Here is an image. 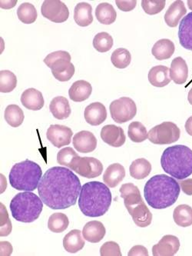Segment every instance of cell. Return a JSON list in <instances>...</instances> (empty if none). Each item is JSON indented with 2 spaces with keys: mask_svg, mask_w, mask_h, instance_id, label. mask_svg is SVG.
Instances as JSON below:
<instances>
[{
  "mask_svg": "<svg viewBox=\"0 0 192 256\" xmlns=\"http://www.w3.org/2000/svg\"><path fill=\"white\" fill-rule=\"evenodd\" d=\"M92 7L87 2H80L74 7V20L82 27L90 26L93 22Z\"/></svg>",
  "mask_w": 192,
  "mask_h": 256,
  "instance_id": "30",
  "label": "cell"
},
{
  "mask_svg": "<svg viewBox=\"0 0 192 256\" xmlns=\"http://www.w3.org/2000/svg\"><path fill=\"white\" fill-rule=\"evenodd\" d=\"M126 176V170L120 163H114L106 168L103 181L107 186L114 188L122 182Z\"/></svg>",
  "mask_w": 192,
  "mask_h": 256,
  "instance_id": "21",
  "label": "cell"
},
{
  "mask_svg": "<svg viewBox=\"0 0 192 256\" xmlns=\"http://www.w3.org/2000/svg\"><path fill=\"white\" fill-rule=\"evenodd\" d=\"M188 8L192 11V0H188Z\"/></svg>",
  "mask_w": 192,
  "mask_h": 256,
  "instance_id": "51",
  "label": "cell"
},
{
  "mask_svg": "<svg viewBox=\"0 0 192 256\" xmlns=\"http://www.w3.org/2000/svg\"><path fill=\"white\" fill-rule=\"evenodd\" d=\"M110 114L117 124H122L131 121L137 114L136 102L128 97H122L110 104Z\"/></svg>",
  "mask_w": 192,
  "mask_h": 256,
  "instance_id": "9",
  "label": "cell"
},
{
  "mask_svg": "<svg viewBox=\"0 0 192 256\" xmlns=\"http://www.w3.org/2000/svg\"><path fill=\"white\" fill-rule=\"evenodd\" d=\"M106 234V230L104 224L100 221L88 222L83 227V238L91 243L100 242Z\"/></svg>",
  "mask_w": 192,
  "mask_h": 256,
  "instance_id": "20",
  "label": "cell"
},
{
  "mask_svg": "<svg viewBox=\"0 0 192 256\" xmlns=\"http://www.w3.org/2000/svg\"><path fill=\"white\" fill-rule=\"evenodd\" d=\"M176 51L174 42L168 38H162L154 44L152 54L158 60H166L172 56Z\"/></svg>",
  "mask_w": 192,
  "mask_h": 256,
  "instance_id": "29",
  "label": "cell"
},
{
  "mask_svg": "<svg viewBox=\"0 0 192 256\" xmlns=\"http://www.w3.org/2000/svg\"><path fill=\"white\" fill-rule=\"evenodd\" d=\"M70 226V220L66 214L61 212L54 213L50 216L48 221V228L55 233L66 231Z\"/></svg>",
  "mask_w": 192,
  "mask_h": 256,
  "instance_id": "35",
  "label": "cell"
},
{
  "mask_svg": "<svg viewBox=\"0 0 192 256\" xmlns=\"http://www.w3.org/2000/svg\"><path fill=\"white\" fill-rule=\"evenodd\" d=\"M4 117L8 125L14 128L20 126L24 121V112L18 106L12 104L6 108Z\"/></svg>",
  "mask_w": 192,
  "mask_h": 256,
  "instance_id": "34",
  "label": "cell"
},
{
  "mask_svg": "<svg viewBox=\"0 0 192 256\" xmlns=\"http://www.w3.org/2000/svg\"><path fill=\"white\" fill-rule=\"evenodd\" d=\"M12 252V246L10 242H1V256H10Z\"/></svg>",
  "mask_w": 192,
  "mask_h": 256,
  "instance_id": "48",
  "label": "cell"
},
{
  "mask_svg": "<svg viewBox=\"0 0 192 256\" xmlns=\"http://www.w3.org/2000/svg\"><path fill=\"white\" fill-rule=\"evenodd\" d=\"M81 190L78 176L68 168L61 166L48 168L38 186L40 198L52 210H66L76 204Z\"/></svg>",
  "mask_w": 192,
  "mask_h": 256,
  "instance_id": "1",
  "label": "cell"
},
{
  "mask_svg": "<svg viewBox=\"0 0 192 256\" xmlns=\"http://www.w3.org/2000/svg\"><path fill=\"white\" fill-rule=\"evenodd\" d=\"M18 20L25 24H34L38 17L36 8L32 4L24 2L17 10Z\"/></svg>",
  "mask_w": 192,
  "mask_h": 256,
  "instance_id": "36",
  "label": "cell"
},
{
  "mask_svg": "<svg viewBox=\"0 0 192 256\" xmlns=\"http://www.w3.org/2000/svg\"><path fill=\"white\" fill-rule=\"evenodd\" d=\"M112 36L108 32H102L96 34L93 40V46L100 52H108L113 46Z\"/></svg>",
  "mask_w": 192,
  "mask_h": 256,
  "instance_id": "40",
  "label": "cell"
},
{
  "mask_svg": "<svg viewBox=\"0 0 192 256\" xmlns=\"http://www.w3.org/2000/svg\"><path fill=\"white\" fill-rule=\"evenodd\" d=\"M130 175L136 180H144L152 172L151 163L146 158H138L130 167Z\"/></svg>",
  "mask_w": 192,
  "mask_h": 256,
  "instance_id": "32",
  "label": "cell"
},
{
  "mask_svg": "<svg viewBox=\"0 0 192 256\" xmlns=\"http://www.w3.org/2000/svg\"><path fill=\"white\" fill-rule=\"evenodd\" d=\"M73 146L78 152L90 153L97 147V140L91 132H78L74 136Z\"/></svg>",
  "mask_w": 192,
  "mask_h": 256,
  "instance_id": "16",
  "label": "cell"
},
{
  "mask_svg": "<svg viewBox=\"0 0 192 256\" xmlns=\"http://www.w3.org/2000/svg\"><path fill=\"white\" fill-rule=\"evenodd\" d=\"M180 128L172 122H164L153 127L148 132L149 141L156 145H168L180 138Z\"/></svg>",
  "mask_w": 192,
  "mask_h": 256,
  "instance_id": "8",
  "label": "cell"
},
{
  "mask_svg": "<svg viewBox=\"0 0 192 256\" xmlns=\"http://www.w3.org/2000/svg\"><path fill=\"white\" fill-rule=\"evenodd\" d=\"M174 222L180 227H188L192 224V208L188 204H180L173 212Z\"/></svg>",
  "mask_w": 192,
  "mask_h": 256,
  "instance_id": "33",
  "label": "cell"
},
{
  "mask_svg": "<svg viewBox=\"0 0 192 256\" xmlns=\"http://www.w3.org/2000/svg\"><path fill=\"white\" fill-rule=\"evenodd\" d=\"M180 243L178 237L167 234L152 247L154 256H173L178 252Z\"/></svg>",
  "mask_w": 192,
  "mask_h": 256,
  "instance_id": "13",
  "label": "cell"
},
{
  "mask_svg": "<svg viewBox=\"0 0 192 256\" xmlns=\"http://www.w3.org/2000/svg\"><path fill=\"white\" fill-rule=\"evenodd\" d=\"M112 202L111 192L104 183L90 182L82 186L78 206L86 216H102L110 210Z\"/></svg>",
  "mask_w": 192,
  "mask_h": 256,
  "instance_id": "3",
  "label": "cell"
},
{
  "mask_svg": "<svg viewBox=\"0 0 192 256\" xmlns=\"http://www.w3.org/2000/svg\"><path fill=\"white\" fill-rule=\"evenodd\" d=\"M161 165L173 178L186 180L192 174V150L183 145L168 147L163 152Z\"/></svg>",
  "mask_w": 192,
  "mask_h": 256,
  "instance_id": "4",
  "label": "cell"
},
{
  "mask_svg": "<svg viewBox=\"0 0 192 256\" xmlns=\"http://www.w3.org/2000/svg\"><path fill=\"white\" fill-rule=\"evenodd\" d=\"M92 92L91 84L84 80L74 82L70 87L68 96L70 100L76 102H81L88 100Z\"/></svg>",
  "mask_w": 192,
  "mask_h": 256,
  "instance_id": "22",
  "label": "cell"
},
{
  "mask_svg": "<svg viewBox=\"0 0 192 256\" xmlns=\"http://www.w3.org/2000/svg\"><path fill=\"white\" fill-rule=\"evenodd\" d=\"M186 12L187 10L184 2L182 0H178L168 8L167 12L164 14V21L168 26L176 27Z\"/></svg>",
  "mask_w": 192,
  "mask_h": 256,
  "instance_id": "24",
  "label": "cell"
},
{
  "mask_svg": "<svg viewBox=\"0 0 192 256\" xmlns=\"http://www.w3.org/2000/svg\"><path fill=\"white\" fill-rule=\"evenodd\" d=\"M96 16L100 24L110 25L116 21L117 14L111 4L103 2L96 7Z\"/></svg>",
  "mask_w": 192,
  "mask_h": 256,
  "instance_id": "31",
  "label": "cell"
},
{
  "mask_svg": "<svg viewBox=\"0 0 192 256\" xmlns=\"http://www.w3.org/2000/svg\"><path fill=\"white\" fill-rule=\"evenodd\" d=\"M86 121L90 125L97 126L101 125L107 118V110L101 102H96L90 104L84 112Z\"/></svg>",
  "mask_w": 192,
  "mask_h": 256,
  "instance_id": "17",
  "label": "cell"
},
{
  "mask_svg": "<svg viewBox=\"0 0 192 256\" xmlns=\"http://www.w3.org/2000/svg\"><path fill=\"white\" fill-rule=\"evenodd\" d=\"M188 100L189 104L192 105V88H190V91H189L188 96Z\"/></svg>",
  "mask_w": 192,
  "mask_h": 256,
  "instance_id": "50",
  "label": "cell"
},
{
  "mask_svg": "<svg viewBox=\"0 0 192 256\" xmlns=\"http://www.w3.org/2000/svg\"><path fill=\"white\" fill-rule=\"evenodd\" d=\"M80 157L71 147L62 148L57 154V162L61 166H65L71 168L74 160Z\"/></svg>",
  "mask_w": 192,
  "mask_h": 256,
  "instance_id": "41",
  "label": "cell"
},
{
  "mask_svg": "<svg viewBox=\"0 0 192 256\" xmlns=\"http://www.w3.org/2000/svg\"><path fill=\"white\" fill-rule=\"evenodd\" d=\"M72 135L71 128L62 125H51L46 132L48 141L57 148L70 145Z\"/></svg>",
  "mask_w": 192,
  "mask_h": 256,
  "instance_id": "12",
  "label": "cell"
},
{
  "mask_svg": "<svg viewBox=\"0 0 192 256\" xmlns=\"http://www.w3.org/2000/svg\"><path fill=\"white\" fill-rule=\"evenodd\" d=\"M102 256H121V248L116 242H107L100 248Z\"/></svg>",
  "mask_w": 192,
  "mask_h": 256,
  "instance_id": "43",
  "label": "cell"
},
{
  "mask_svg": "<svg viewBox=\"0 0 192 256\" xmlns=\"http://www.w3.org/2000/svg\"><path fill=\"white\" fill-rule=\"evenodd\" d=\"M1 234L2 237L7 236L12 231V224L8 218V214L7 213L5 206L1 203Z\"/></svg>",
  "mask_w": 192,
  "mask_h": 256,
  "instance_id": "44",
  "label": "cell"
},
{
  "mask_svg": "<svg viewBox=\"0 0 192 256\" xmlns=\"http://www.w3.org/2000/svg\"><path fill=\"white\" fill-rule=\"evenodd\" d=\"M12 217L21 222H34L40 216L44 202L40 197L30 192L18 193L10 202Z\"/></svg>",
  "mask_w": 192,
  "mask_h": 256,
  "instance_id": "6",
  "label": "cell"
},
{
  "mask_svg": "<svg viewBox=\"0 0 192 256\" xmlns=\"http://www.w3.org/2000/svg\"><path fill=\"white\" fill-rule=\"evenodd\" d=\"M42 15L51 22L62 24L68 20L70 10L60 0H46L41 7Z\"/></svg>",
  "mask_w": 192,
  "mask_h": 256,
  "instance_id": "11",
  "label": "cell"
},
{
  "mask_svg": "<svg viewBox=\"0 0 192 256\" xmlns=\"http://www.w3.org/2000/svg\"><path fill=\"white\" fill-rule=\"evenodd\" d=\"M111 61L116 68H126L131 64V54L126 48H117L112 54Z\"/></svg>",
  "mask_w": 192,
  "mask_h": 256,
  "instance_id": "38",
  "label": "cell"
},
{
  "mask_svg": "<svg viewBox=\"0 0 192 256\" xmlns=\"http://www.w3.org/2000/svg\"><path fill=\"white\" fill-rule=\"evenodd\" d=\"M128 254L130 256H148V252L147 248L143 246H134L130 250Z\"/></svg>",
  "mask_w": 192,
  "mask_h": 256,
  "instance_id": "47",
  "label": "cell"
},
{
  "mask_svg": "<svg viewBox=\"0 0 192 256\" xmlns=\"http://www.w3.org/2000/svg\"><path fill=\"white\" fill-rule=\"evenodd\" d=\"M116 4L118 8L123 12H130V11H132L136 8L137 2L136 0H130V1H120V0H118V1H116Z\"/></svg>",
  "mask_w": 192,
  "mask_h": 256,
  "instance_id": "45",
  "label": "cell"
},
{
  "mask_svg": "<svg viewBox=\"0 0 192 256\" xmlns=\"http://www.w3.org/2000/svg\"><path fill=\"white\" fill-rule=\"evenodd\" d=\"M127 210L137 226L146 228L151 224L152 214L144 202L128 207Z\"/></svg>",
  "mask_w": 192,
  "mask_h": 256,
  "instance_id": "15",
  "label": "cell"
},
{
  "mask_svg": "<svg viewBox=\"0 0 192 256\" xmlns=\"http://www.w3.org/2000/svg\"><path fill=\"white\" fill-rule=\"evenodd\" d=\"M21 102L25 108L34 111L41 110L45 104L41 92L34 88H28L22 92Z\"/></svg>",
  "mask_w": 192,
  "mask_h": 256,
  "instance_id": "19",
  "label": "cell"
},
{
  "mask_svg": "<svg viewBox=\"0 0 192 256\" xmlns=\"http://www.w3.org/2000/svg\"><path fill=\"white\" fill-rule=\"evenodd\" d=\"M166 4L164 0H143L142 1V7L146 14L156 15L164 10Z\"/></svg>",
  "mask_w": 192,
  "mask_h": 256,
  "instance_id": "42",
  "label": "cell"
},
{
  "mask_svg": "<svg viewBox=\"0 0 192 256\" xmlns=\"http://www.w3.org/2000/svg\"><path fill=\"white\" fill-rule=\"evenodd\" d=\"M128 136L134 142H142L148 137V133L146 126L140 122H133L128 126Z\"/></svg>",
  "mask_w": 192,
  "mask_h": 256,
  "instance_id": "37",
  "label": "cell"
},
{
  "mask_svg": "<svg viewBox=\"0 0 192 256\" xmlns=\"http://www.w3.org/2000/svg\"><path fill=\"white\" fill-rule=\"evenodd\" d=\"M44 62L51 68L53 76L60 82H67L74 76V65L71 62V56L66 51H56L48 54Z\"/></svg>",
  "mask_w": 192,
  "mask_h": 256,
  "instance_id": "7",
  "label": "cell"
},
{
  "mask_svg": "<svg viewBox=\"0 0 192 256\" xmlns=\"http://www.w3.org/2000/svg\"><path fill=\"white\" fill-rule=\"evenodd\" d=\"M50 110L53 116L58 120H66L71 115V107L66 97L53 98L50 104Z\"/></svg>",
  "mask_w": 192,
  "mask_h": 256,
  "instance_id": "23",
  "label": "cell"
},
{
  "mask_svg": "<svg viewBox=\"0 0 192 256\" xmlns=\"http://www.w3.org/2000/svg\"><path fill=\"white\" fill-rule=\"evenodd\" d=\"M178 38L180 45L186 50L192 51V12L180 21Z\"/></svg>",
  "mask_w": 192,
  "mask_h": 256,
  "instance_id": "26",
  "label": "cell"
},
{
  "mask_svg": "<svg viewBox=\"0 0 192 256\" xmlns=\"http://www.w3.org/2000/svg\"><path fill=\"white\" fill-rule=\"evenodd\" d=\"M101 138L106 144L116 148L122 146L126 141L123 128L114 125L104 126L102 128Z\"/></svg>",
  "mask_w": 192,
  "mask_h": 256,
  "instance_id": "14",
  "label": "cell"
},
{
  "mask_svg": "<svg viewBox=\"0 0 192 256\" xmlns=\"http://www.w3.org/2000/svg\"><path fill=\"white\" fill-rule=\"evenodd\" d=\"M17 86V78L15 74L8 70L0 72V92L8 94L15 90Z\"/></svg>",
  "mask_w": 192,
  "mask_h": 256,
  "instance_id": "39",
  "label": "cell"
},
{
  "mask_svg": "<svg viewBox=\"0 0 192 256\" xmlns=\"http://www.w3.org/2000/svg\"><path fill=\"white\" fill-rule=\"evenodd\" d=\"M120 191L126 208L143 202L140 190L132 183H126L122 186Z\"/></svg>",
  "mask_w": 192,
  "mask_h": 256,
  "instance_id": "27",
  "label": "cell"
},
{
  "mask_svg": "<svg viewBox=\"0 0 192 256\" xmlns=\"http://www.w3.org/2000/svg\"><path fill=\"white\" fill-rule=\"evenodd\" d=\"M169 70L166 66H156L148 72V81L153 86L164 87L172 81L169 76Z\"/></svg>",
  "mask_w": 192,
  "mask_h": 256,
  "instance_id": "25",
  "label": "cell"
},
{
  "mask_svg": "<svg viewBox=\"0 0 192 256\" xmlns=\"http://www.w3.org/2000/svg\"><path fill=\"white\" fill-rule=\"evenodd\" d=\"M71 170L87 178H97L103 172L102 163L93 157H78L74 160Z\"/></svg>",
  "mask_w": 192,
  "mask_h": 256,
  "instance_id": "10",
  "label": "cell"
},
{
  "mask_svg": "<svg viewBox=\"0 0 192 256\" xmlns=\"http://www.w3.org/2000/svg\"><path fill=\"white\" fill-rule=\"evenodd\" d=\"M80 230H73L66 234L63 238V246L66 251L70 253H76L84 246V240Z\"/></svg>",
  "mask_w": 192,
  "mask_h": 256,
  "instance_id": "28",
  "label": "cell"
},
{
  "mask_svg": "<svg viewBox=\"0 0 192 256\" xmlns=\"http://www.w3.org/2000/svg\"><path fill=\"white\" fill-rule=\"evenodd\" d=\"M178 183L180 190H182L184 194H188V196H192V178L180 180Z\"/></svg>",
  "mask_w": 192,
  "mask_h": 256,
  "instance_id": "46",
  "label": "cell"
},
{
  "mask_svg": "<svg viewBox=\"0 0 192 256\" xmlns=\"http://www.w3.org/2000/svg\"><path fill=\"white\" fill-rule=\"evenodd\" d=\"M170 80L178 85L184 84L188 78V67L186 60L182 57H176L170 64L169 71Z\"/></svg>",
  "mask_w": 192,
  "mask_h": 256,
  "instance_id": "18",
  "label": "cell"
},
{
  "mask_svg": "<svg viewBox=\"0 0 192 256\" xmlns=\"http://www.w3.org/2000/svg\"><path fill=\"white\" fill-rule=\"evenodd\" d=\"M179 183L173 177L156 175L146 182L144 196L148 204L156 210L172 206L180 196Z\"/></svg>",
  "mask_w": 192,
  "mask_h": 256,
  "instance_id": "2",
  "label": "cell"
},
{
  "mask_svg": "<svg viewBox=\"0 0 192 256\" xmlns=\"http://www.w3.org/2000/svg\"><path fill=\"white\" fill-rule=\"evenodd\" d=\"M184 128H186V132L188 134L192 136V116L189 117L186 121V125H184Z\"/></svg>",
  "mask_w": 192,
  "mask_h": 256,
  "instance_id": "49",
  "label": "cell"
},
{
  "mask_svg": "<svg viewBox=\"0 0 192 256\" xmlns=\"http://www.w3.org/2000/svg\"><path fill=\"white\" fill-rule=\"evenodd\" d=\"M42 175L41 167L37 163L26 160L12 166L8 178L12 188L20 191L30 192L38 188Z\"/></svg>",
  "mask_w": 192,
  "mask_h": 256,
  "instance_id": "5",
  "label": "cell"
}]
</instances>
